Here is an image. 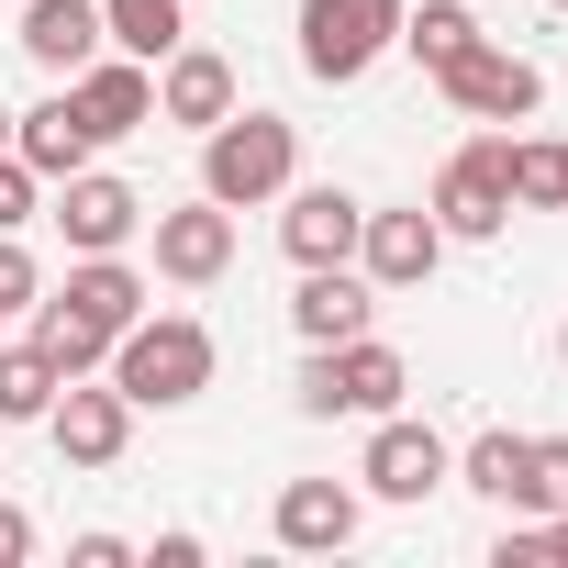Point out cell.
I'll list each match as a JSON object with an SVG mask.
<instances>
[{"label":"cell","instance_id":"obj_1","mask_svg":"<svg viewBox=\"0 0 568 568\" xmlns=\"http://www.w3.org/2000/svg\"><path fill=\"white\" fill-rule=\"evenodd\" d=\"M134 313H145V267H123V256H79L68 291L34 302V346L57 357V379H90V368H112V335H123Z\"/></svg>","mask_w":568,"mask_h":568},{"label":"cell","instance_id":"obj_2","mask_svg":"<svg viewBox=\"0 0 568 568\" xmlns=\"http://www.w3.org/2000/svg\"><path fill=\"white\" fill-rule=\"evenodd\" d=\"M112 390H123L134 413H190V402L212 390V324H190V313H134V324L112 335Z\"/></svg>","mask_w":568,"mask_h":568},{"label":"cell","instance_id":"obj_3","mask_svg":"<svg viewBox=\"0 0 568 568\" xmlns=\"http://www.w3.org/2000/svg\"><path fill=\"white\" fill-rule=\"evenodd\" d=\"M302 179V134L278 123V112H223L212 134H201V201H223V212H256V201H278Z\"/></svg>","mask_w":568,"mask_h":568},{"label":"cell","instance_id":"obj_4","mask_svg":"<svg viewBox=\"0 0 568 568\" xmlns=\"http://www.w3.org/2000/svg\"><path fill=\"white\" fill-rule=\"evenodd\" d=\"M402 390H413V357L402 346H379V335H346V346H313V368H302V413L313 424H379V413H402Z\"/></svg>","mask_w":568,"mask_h":568},{"label":"cell","instance_id":"obj_5","mask_svg":"<svg viewBox=\"0 0 568 568\" xmlns=\"http://www.w3.org/2000/svg\"><path fill=\"white\" fill-rule=\"evenodd\" d=\"M402 45V0H302V68L324 90H357Z\"/></svg>","mask_w":568,"mask_h":568},{"label":"cell","instance_id":"obj_6","mask_svg":"<svg viewBox=\"0 0 568 568\" xmlns=\"http://www.w3.org/2000/svg\"><path fill=\"white\" fill-rule=\"evenodd\" d=\"M501 145H513V134H479V145H457V156L435 168L424 212L446 223V245H490V234L513 223V168H501Z\"/></svg>","mask_w":568,"mask_h":568},{"label":"cell","instance_id":"obj_7","mask_svg":"<svg viewBox=\"0 0 568 568\" xmlns=\"http://www.w3.org/2000/svg\"><path fill=\"white\" fill-rule=\"evenodd\" d=\"M446 468H457V446H446L435 424L379 413V424H368V457H357V490H368V501H435Z\"/></svg>","mask_w":568,"mask_h":568},{"label":"cell","instance_id":"obj_8","mask_svg":"<svg viewBox=\"0 0 568 568\" xmlns=\"http://www.w3.org/2000/svg\"><path fill=\"white\" fill-rule=\"evenodd\" d=\"M435 90H446V101H457L468 123H535V101H546V68L479 34V45H468L457 68H435Z\"/></svg>","mask_w":568,"mask_h":568},{"label":"cell","instance_id":"obj_9","mask_svg":"<svg viewBox=\"0 0 568 568\" xmlns=\"http://www.w3.org/2000/svg\"><path fill=\"white\" fill-rule=\"evenodd\" d=\"M134 223H145V190H134V179H112V168L57 179V234H68V256H123Z\"/></svg>","mask_w":568,"mask_h":568},{"label":"cell","instance_id":"obj_10","mask_svg":"<svg viewBox=\"0 0 568 568\" xmlns=\"http://www.w3.org/2000/svg\"><path fill=\"white\" fill-rule=\"evenodd\" d=\"M357 267H368V291H424V278L446 267V223L413 201V212H368L357 223Z\"/></svg>","mask_w":568,"mask_h":568},{"label":"cell","instance_id":"obj_11","mask_svg":"<svg viewBox=\"0 0 568 568\" xmlns=\"http://www.w3.org/2000/svg\"><path fill=\"white\" fill-rule=\"evenodd\" d=\"M357 524H368V490L357 479H291L278 513H267V535L291 557H335V546H357Z\"/></svg>","mask_w":568,"mask_h":568},{"label":"cell","instance_id":"obj_12","mask_svg":"<svg viewBox=\"0 0 568 568\" xmlns=\"http://www.w3.org/2000/svg\"><path fill=\"white\" fill-rule=\"evenodd\" d=\"M145 223H156V278H179V291H212L234 267V212L223 201H179V212H145Z\"/></svg>","mask_w":568,"mask_h":568},{"label":"cell","instance_id":"obj_13","mask_svg":"<svg viewBox=\"0 0 568 568\" xmlns=\"http://www.w3.org/2000/svg\"><path fill=\"white\" fill-rule=\"evenodd\" d=\"M45 435H57V457H68V468H112V457L134 446V402H123V390L68 379V390L45 402Z\"/></svg>","mask_w":568,"mask_h":568},{"label":"cell","instance_id":"obj_14","mask_svg":"<svg viewBox=\"0 0 568 568\" xmlns=\"http://www.w3.org/2000/svg\"><path fill=\"white\" fill-rule=\"evenodd\" d=\"M291 212H278V245H291V267H346L357 256V223H368V201L357 190H278Z\"/></svg>","mask_w":568,"mask_h":568},{"label":"cell","instance_id":"obj_15","mask_svg":"<svg viewBox=\"0 0 568 568\" xmlns=\"http://www.w3.org/2000/svg\"><path fill=\"white\" fill-rule=\"evenodd\" d=\"M68 101L90 112V134H101V145H123V134H145V123H156V68H145V57H90V68L68 79Z\"/></svg>","mask_w":568,"mask_h":568},{"label":"cell","instance_id":"obj_16","mask_svg":"<svg viewBox=\"0 0 568 568\" xmlns=\"http://www.w3.org/2000/svg\"><path fill=\"white\" fill-rule=\"evenodd\" d=\"M12 156H23V168H34L45 190H57V179H79V168L101 156V134H90V112L68 101V79H57V90H45L34 112H12Z\"/></svg>","mask_w":568,"mask_h":568},{"label":"cell","instance_id":"obj_17","mask_svg":"<svg viewBox=\"0 0 568 568\" xmlns=\"http://www.w3.org/2000/svg\"><path fill=\"white\" fill-rule=\"evenodd\" d=\"M368 313H379V291H368L357 256L346 267H302V291H291V335L302 346H346V335H368Z\"/></svg>","mask_w":568,"mask_h":568},{"label":"cell","instance_id":"obj_18","mask_svg":"<svg viewBox=\"0 0 568 568\" xmlns=\"http://www.w3.org/2000/svg\"><path fill=\"white\" fill-rule=\"evenodd\" d=\"M234 112V57H212V45H179V57H156V123H179V134H212Z\"/></svg>","mask_w":568,"mask_h":568},{"label":"cell","instance_id":"obj_19","mask_svg":"<svg viewBox=\"0 0 568 568\" xmlns=\"http://www.w3.org/2000/svg\"><path fill=\"white\" fill-rule=\"evenodd\" d=\"M12 45L45 68V79H79L112 34H101V0H23V23H12Z\"/></svg>","mask_w":568,"mask_h":568},{"label":"cell","instance_id":"obj_20","mask_svg":"<svg viewBox=\"0 0 568 568\" xmlns=\"http://www.w3.org/2000/svg\"><path fill=\"white\" fill-rule=\"evenodd\" d=\"M446 479H457V490H479V501H501V513H546V501H535V435H501V424H490V435H468V446H457V468H446Z\"/></svg>","mask_w":568,"mask_h":568},{"label":"cell","instance_id":"obj_21","mask_svg":"<svg viewBox=\"0 0 568 568\" xmlns=\"http://www.w3.org/2000/svg\"><path fill=\"white\" fill-rule=\"evenodd\" d=\"M101 34H112V57H179L190 45V12H179V0H101Z\"/></svg>","mask_w":568,"mask_h":568},{"label":"cell","instance_id":"obj_22","mask_svg":"<svg viewBox=\"0 0 568 568\" xmlns=\"http://www.w3.org/2000/svg\"><path fill=\"white\" fill-rule=\"evenodd\" d=\"M501 168H513V212H568V145L557 134H513Z\"/></svg>","mask_w":568,"mask_h":568},{"label":"cell","instance_id":"obj_23","mask_svg":"<svg viewBox=\"0 0 568 568\" xmlns=\"http://www.w3.org/2000/svg\"><path fill=\"white\" fill-rule=\"evenodd\" d=\"M402 45H413V57H424V79H435V68H457V57L479 45V12H468V0H424V12L402 0Z\"/></svg>","mask_w":568,"mask_h":568},{"label":"cell","instance_id":"obj_24","mask_svg":"<svg viewBox=\"0 0 568 568\" xmlns=\"http://www.w3.org/2000/svg\"><path fill=\"white\" fill-rule=\"evenodd\" d=\"M68 379H57V357L23 335V346H0V424H45V402H57Z\"/></svg>","mask_w":568,"mask_h":568},{"label":"cell","instance_id":"obj_25","mask_svg":"<svg viewBox=\"0 0 568 568\" xmlns=\"http://www.w3.org/2000/svg\"><path fill=\"white\" fill-rule=\"evenodd\" d=\"M45 302V267L23 256V234H0V324H12V313H34Z\"/></svg>","mask_w":568,"mask_h":568},{"label":"cell","instance_id":"obj_26","mask_svg":"<svg viewBox=\"0 0 568 568\" xmlns=\"http://www.w3.org/2000/svg\"><path fill=\"white\" fill-rule=\"evenodd\" d=\"M34 212H45V179H34V168H23L12 145H0V234H23Z\"/></svg>","mask_w":568,"mask_h":568},{"label":"cell","instance_id":"obj_27","mask_svg":"<svg viewBox=\"0 0 568 568\" xmlns=\"http://www.w3.org/2000/svg\"><path fill=\"white\" fill-rule=\"evenodd\" d=\"M535 501L568 513V435H535Z\"/></svg>","mask_w":568,"mask_h":568},{"label":"cell","instance_id":"obj_28","mask_svg":"<svg viewBox=\"0 0 568 568\" xmlns=\"http://www.w3.org/2000/svg\"><path fill=\"white\" fill-rule=\"evenodd\" d=\"M68 568H134L123 535H68Z\"/></svg>","mask_w":568,"mask_h":568},{"label":"cell","instance_id":"obj_29","mask_svg":"<svg viewBox=\"0 0 568 568\" xmlns=\"http://www.w3.org/2000/svg\"><path fill=\"white\" fill-rule=\"evenodd\" d=\"M23 557H34V513L0 501V568H23Z\"/></svg>","mask_w":568,"mask_h":568},{"label":"cell","instance_id":"obj_30","mask_svg":"<svg viewBox=\"0 0 568 568\" xmlns=\"http://www.w3.org/2000/svg\"><path fill=\"white\" fill-rule=\"evenodd\" d=\"M546 557H568V513H546Z\"/></svg>","mask_w":568,"mask_h":568},{"label":"cell","instance_id":"obj_31","mask_svg":"<svg viewBox=\"0 0 568 568\" xmlns=\"http://www.w3.org/2000/svg\"><path fill=\"white\" fill-rule=\"evenodd\" d=\"M0 145H12V112H0Z\"/></svg>","mask_w":568,"mask_h":568},{"label":"cell","instance_id":"obj_32","mask_svg":"<svg viewBox=\"0 0 568 568\" xmlns=\"http://www.w3.org/2000/svg\"><path fill=\"white\" fill-rule=\"evenodd\" d=\"M557 357H568V324H557Z\"/></svg>","mask_w":568,"mask_h":568},{"label":"cell","instance_id":"obj_33","mask_svg":"<svg viewBox=\"0 0 568 568\" xmlns=\"http://www.w3.org/2000/svg\"><path fill=\"white\" fill-rule=\"evenodd\" d=\"M557 12H568V0H557Z\"/></svg>","mask_w":568,"mask_h":568}]
</instances>
